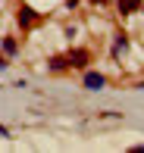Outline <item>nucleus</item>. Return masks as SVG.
<instances>
[{"instance_id":"nucleus-1","label":"nucleus","mask_w":144,"mask_h":153,"mask_svg":"<svg viewBox=\"0 0 144 153\" xmlns=\"http://www.w3.org/2000/svg\"><path fill=\"white\" fill-rule=\"evenodd\" d=\"M19 25H22V28H35L38 25V13L28 10V6H22V10H19Z\"/></svg>"},{"instance_id":"nucleus-2","label":"nucleus","mask_w":144,"mask_h":153,"mask_svg":"<svg viewBox=\"0 0 144 153\" xmlns=\"http://www.w3.org/2000/svg\"><path fill=\"white\" fill-rule=\"evenodd\" d=\"M66 59H69V66H88V50H69V56H66Z\"/></svg>"},{"instance_id":"nucleus-3","label":"nucleus","mask_w":144,"mask_h":153,"mask_svg":"<svg viewBox=\"0 0 144 153\" xmlns=\"http://www.w3.org/2000/svg\"><path fill=\"white\" fill-rule=\"evenodd\" d=\"M135 10H141V0H119V13L122 16H132Z\"/></svg>"},{"instance_id":"nucleus-4","label":"nucleus","mask_w":144,"mask_h":153,"mask_svg":"<svg viewBox=\"0 0 144 153\" xmlns=\"http://www.w3.org/2000/svg\"><path fill=\"white\" fill-rule=\"evenodd\" d=\"M50 69H53V72H63V69H69V59H66V56H57V59H50Z\"/></svg>"},{"instance_id":"nucleus-5","label":"nucleus","mask_w":144,"mask_h":153,"mask_svg":"<svg viewBox=\"0 0 144 153\" xmlns=\"http://www.w3.org/2000/svg\"><path fill=\"white\" fill-rule=\"evenodd\" d=\"M85 85H88V88H104V78L91 72V75H88V78H85Z\"/></svg>"},{"instance_id":"nucleus-6","label":"nucleus","mask_w":144,"mask_h":153,"mask_svg":"<svg viewBox=\"0 0 144 153\" xmlns=\"http://www.w3.org/2000/svg\"><path fill=\"white\" fill-rule=\"evenodd\" d=\"M3 50H6V53H16V41L6 38V41H3Z\"/></svg>"},{"instance_id":"nucleus-7","label":"nucleus","mask_w":144,"mask_h":153,"mask_svg":"<svg viewBox=\"0 0 144 153\" xmlns=\"http://www.w3.org/2000/svg\"><path fill=\"white\" fill-rule=\"evenodd\" d=\"M91 3H94V6H107L110 0H91Z\"/></svg>"},{"instance_id":"nucleus-8","label":"nucleus","mask_w":144,"mask_h":153,"mask_svg":"<svg viewBox=\"0 0 144 153\" xmlns=\"http://www.w3.org/2000/svg\"><path fill=\"white\" fill-rule=\"evenodd\" d=\"M0 134H3V137H6V128H3V125H0Z\"/></svg>"},{"instance_id":"nucleus-9","label":"nucleus","mask_w":144,"mask_h":153,"mask_svg":"<svg viewBox=\"0 0 144 153\" xmlns=\"http://www.w3.org/2000/svg\"><path fill=\"white\" fill-rule=\"evenodd\" d=\"M3 66H6V59H0V69H3Z\"/></svg>"}]
</instances>
